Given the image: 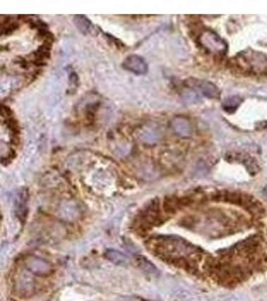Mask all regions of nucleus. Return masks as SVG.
<instances>
[{"label":"nucleus","mask_w":267,"mask_h":301,"mask_svg":"<svg viewBox=\"0 0 267 301\" xmlns=\"http://www.w3.org/2000/svg\"><path fill=\"white\" fill-rule=\"evenodd\" d=\"M160 216V203L158 199L151 201L140 214L138 215L135 223L138 230L147 231L154 225L159 223Z\"/></svg>","instance_id":"f257e3e1"},{"label":"nucleus","mask_w":267,"mask_h":301,"mask_svg":"<svg viewBox=\"0 0 267 301\" xmlns=\"http://www.w3.org/2000/svg\"><path fill=\"white\" fill-rule=\"evenodd\" d=\"M201 46L209 52L224 53L227 50V45L223 39L212 30H205L199 37Z\"/></svg>","instance_id":"f03ea898"},{"label":"nucleus","mask_w":267,"mask_h":301,"mask_svg":"<svg viewBox=\"0 0 267 301\" xmlns=\"http://www.w3.org/2000/svg\"><path fill=\"white\" fill-rule=\"evenodd\" d=\"M188 87L199 92L201 95H203L208 99L216 100V99H219L220 97V92L218 88L214 84L207 81L190 79L188 80Z\"/></svg>","instance_id":"7ed1b4c3"},{"label":"nucleus","mask_w":267,"mask_h":301,"mask_svg":"<svg viewBox=\"0 0 267 301\" xmlns=\"http://www.w3.org/2000/svg\"><path fill=\"white\" fill-rule=\"evenodd\" d=\"M122 66L124 69L137 76H143L148 71V65L144 58L136 54H132L126 57L122 63Z\"/></svg>","instance_id":"20e7f679"},{"label":"nucleus","mask_w":267,"mask_h":301,"mask_svg":"<svg viewBox=\"0 0 267 301\" xmlns=\"http://www.w3.org/2000/svg\"><path fill=\"white\" fill-rule=\"evenodd\" d=\"M259 246V239L256 236L248 237L247 239L241 241L239 244L236 245L235 249L239 254L243 255H250L257 250Z\"/></svg>","instance_id":"39448f33"},{"label":"nucleus","mask_w":267,"mask_h":301,"mask_svg":"<svg viewBox=\"0 0 267 301\" xmlns=\"http://www.w3.org/2000/svg\"><path fill=\"white\" fill-rule=\"evenodd\" d=\"M74 23L83 34H91L94 31V26L92 25L91 21L84 15H75L74 16Z\"/></svg>","instance_id":"423d86ee"},{"label":"nucleus","mask_w":267,"mask_h":301,"mask_svg":"<svg viewBox=\"0 0 267 301\" xmlns=\"http://www.w3.org/2000/svg\"><path fill=\"white\" fill-rule=\"evenodd\" d=\"M105 256H106L107 259H109L111 262H113L115 264L123 265V264H126L128 262L127 257L124 254H122V253H120L118 251L108 250L106 252Z\"/></svg>","instance_id":"0eeeda50"},{"label":"nucleus","mask_w":267,"mask_h":301,"mask_svg":"<svg viewBox=\"0 0 267 301\" xmlns=\"http://www.w3.org/2000/svg\"><path fill=\"white\" fill-rule=\"evenodd\" d=\"M26 203H27V193H26V190H23L19 194L17 205H16L17 215H18L19 218H20V215H21V220L24 218V214L26 215V208H25Z\"/></svg>","instance_id":"6e6552de"},{"label":"nucleus","mask_w":267,"mask_h":301,"mask_svg":"<svg viewBox=\"0 0 267 301\" xmlns=\"http://www.w3.org/2000/svg\"><path fill=\"white\" fill-rule=\"evenodd\" d=\"M240 101L241 100L237 97H230L223 101V108L228 112H232L239 105Z\"/></svg>","instance_id":"1a4fd4ad"}]
</instances>
